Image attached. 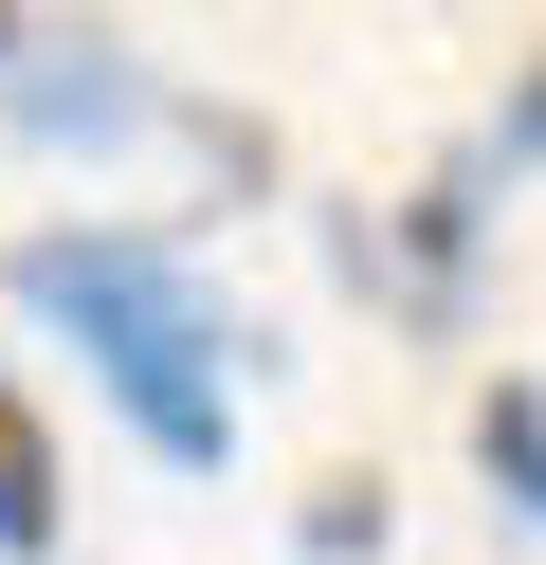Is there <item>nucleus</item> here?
Masks as SVG:
<instances>
[{"label": "nucleus", "instance_id": "f257e3e1", "mask_svg": "<svg viewBox=\"0 0 546 565\" xmlns=\"http://www.w3.org/2000/svg\"><path fill=\"white\" fill-rule=\"evenodd\" d=\"M19 310L92 347V383L128 402V438L164 475L237 456V365H218V310H201L182 256H146V237H19Z\"/></svg>", "mask_w": 546, "mask_h": 565}, {"label": "nucleus", "instance_id": "f03ea898", "mask_svg": "<svg viewBox=\"0 0 546 565\" xmlns=\"http://www.w3.org/2000/svg\"><path fill=\"white\" fill-rule=\"evenodd\" d=\"M400 292H419V310L473 292V164H437V183L400 201Z\"/></svg>", "mask_w": 546, "mask_h": 565}, {"label": "nucleus", "instance_id": "7ed1b4c3", "mask_svg": "<svg viewBox=\"0 0 546 565\" xmlns=\"http://www.w3.org/2000/svg\"><path fill=\"white\" fill-rule=\"evenodd\" d=\"M55 438H36V402H19V383H0V565H36V547H55Z\"/></svg>", "mask_w": 546, "mask_h": 565}, {"label": "nucleus", "instance_id": "20e7f679", "mask_svg": "<svg viewBox=\"0 0 546 565\" xmlns=\"http://www.w3.org/2000/svg\"><path fill=\"white\" fill-rule=\"evenodd\" d=\"M473 456H492V492L546 529V383H473Z\"/></svg>", "mask_w": 546, "mask_h": 565}, {"label": "nucleus", "instance_id": "39448f33", "mask_svg": "<svg viewBox=\"0 0 546 565\" xmlns=\"http://www.w3.org/2000/svg\"><path fill=\"white\" fill-rule=\"evenodd\" d=\"M128 110H146V92L109 74V55H73V74H19V128H55V147H109Z\"/></svg>", "mask_w": 546, "mask_h": 565}, {"label": "nucleus", "instance_id": "423d86ee", "mask_svg": "<svg viewBox=\"0 0 546 565\" xmlns=\"http://www.w3.org/2000/svg\"><path fill=\"white\" fill-rule=\"evenodd\" d=\"M346 547H383V475H328L310 492V565H346Z\"/></svg>", "mask_w": 546, "mask_h": 565}, {"label": "nucleus", "instance_id": "0eeeda50", "mask_svg": "<svg viewBox=\"0 0 546 565\" xmlns=\"http://www.w3.org/2000/svg\"><path fill=\"white\" fill-rule=\"evenodd\" d=\"M492 164H546V55L510 74V110H492Z\"/></svg>", "mask_w": 546, "mask_h": 565}]
</instances>
